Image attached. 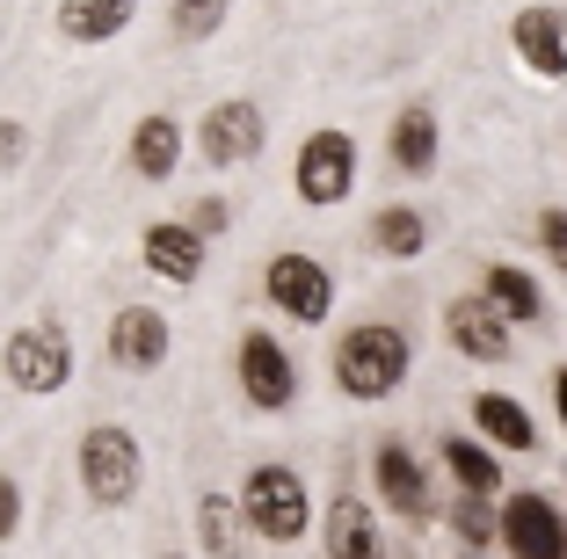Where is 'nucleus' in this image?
Listing matches in <instances>:
<instances>
[{
	"label": "nucleus",
	"instance_id": "nucleus-22",
	"mask_svg": "<svg viewBox=\"0 0 567 559\" xmlns=\"http://www.w3.org/2000/svg\"><path fill=\"white\" fill-rule=\"evenodd\" d=\"M371 240H379V255H393V262H415L422 247H430V226H422V211H408V204H385V211L371 218Z\"/></svg>",
	"mask_w": 567,
	"mask_h": 559
},
{
	"label": "nucleus",
	"instance_id": "nucleus-20",
	"mask_svg": "<svg viewBox=\"0 0 567 559\" xmlns=\"http://www.w3.org/2000/svg\"><path fill=\"white\" fill-rule=\"evenodd\" d=\"M481 298L495 306L502 320H538V313H546V298H538V283L524 277V269H509V262H495V269L481 277Z\"/></svg>",
	"mask_w": 567,
	"mask_h": 559
},
{
	"label": "nucleus",
	"instance_id": "nucleus-21",
	"mask_svg": "<svg viewBox=\"0 0 567 559\" xmlns=\"http://www.w3.org/2000/svg\"><path fill=\"white\" fill-rule=\"evenodd\" d=\"M444 465H451V479H458V494H495L502 487V465H495V451L487 444H473V436H451L444 444Z\"/></svg>",
	"mask_w": 567,
	"mask_h": 559
},
{
	"label": "nucleus",
	"instance_id": "nucleus-15",
	"mask_svg": "<svg viewBox=\"0 0 567 559\" xmlns=\"http://www.w3.org/2000/svg\"><path fill=\"white\" fill-rule=\"evenodd\" d=\"M328 559H385V538H379V524H371V509L357 494H342L328 509Z\"/></svg>",
	"mask_w": 567,
	"mask_h": 559
},
{
	"label": "nucleus",
	"instance_id": "nucleus-5",
	"mask_svg": "<svg viewBox=\"0 0 567 559\" xmlns=\"http://www.w3.org/2000/svg\"><path fill=\"white\" fill-rule=\"evenodd\" d=\"M262 291L277 298L299 328H320V320L334 313V277H328V262H313V255H277L269 277H262Z\"/></svg>",
	"mask_w": 567,
	"mask_h": 559
},
{
	"label": "nucleus",
	"instance_id": "nucleus-28",
	"mask_svg": "<svg viewBox=\"0 0 567 559\" xmlns=\"http://www.w3.org/2000/svg\"><path fill=\"white\" fill-rule=\"evenodd\" d=\"M22 530V494H16V479L0 473V538H16Z\"/></svg>",
	"mask_w": 567,
	"mask_h": 559
},
{
	"label": "nucleus",
	"instance_id": "nucleus-16",
	"mask_svg": "<svg viewBox=\"0 0 567 559\" xmlns=\"http://www.w3.org/2000/svg\"><path fill=\"white\" fill-rule=\"evenodd\" d=\"M138 0H66L59 8V37H73V44H110L117 30H132Z\"/></svg>",
	"mask_w": 567,
	"mask_h": 559
},
{
	"label": "nucleus",
	"instance_id": "nucleus-18",
	"mask_svg": "<svg viewBox=\"0 0 567 559\" xmlns=\"http://www.w3.org/2000/svg\"><path fill=\"white\" fill-rule=\"evenodd\" d=\"M473 422H481V436H487V444H502V451H532L538 444L532 414H524L509 393H473Z\"/></svg>",
	"mask_w": 567,
	"mask_h": 559
},
{
	"label": "nucleus",
	"instance_id": "nucleus-10",
	"mask_svg": "<svg viewBox=\"0 0 567 559\" xmlns=\"http://www.w3.org/2000/svg\"><path fill=\"white\" fill-rule=\"evenodd\" d=\"M371 473H379V494H385V509H393V516L422 524V516L436 509V494H430V465H422L408 444H379Z\"/></svg>",
	"mask_w": 567,
	"mask_h": 559
},
{
	"label": "nucleus",
	"instance_id": "nucleus-9",
	"mask_svg": "<svg viewBox=\"0 0 567 559\" xmlns=\"http://www.w3.org/2000/svg\"><path fill=\"white\" fill-rule=\"evenodd\" d=\"M73 371V349L59 328H22L8 334V379L22 385V393H59Z\"/></svg>",
	"mask_w": 567,
	"mask_h": 559
},
{
	"label": "nucleus",
	"instance_id": "nucleus-27",
	"mask_svg": "<svg viewBox=\"0 0 567 559\" xmlns=\"http://www.w3.org/2000/svg\"><path fill=\"white\" fill-rule=\"evenodd\" d=\"M538 247L553 255V269H567V211H538Z\"/></svg>",
	"mask_w": 567,
	"mask_h": 559
},
{
	"label": "nucleus",
	"instance_id": "nucleus-12",
	"mask_svg": "<svg viewBox=\"0 0 567 559\" xmlns=\"http://www.w3.org/2000/svg\"><path fill=\"white\" fill-rule=\"evenodd\" d=\"M509 44H517V59L538 81H567V15L560 8H524L509 22Z\"/></svg>",
	"mask_w": 567,
	"mask_h": 559
},
{
	"label": "nucleus",
	"instance_id": "nucleus-25",
	"mask_svg": "<svg viewBox=\"0 0 567 559\" xmlns=\"http://www.w3.org/2000/svg\"><path fill=\"white\" fill-rule=\"evenodd\" d=\"M175 37H189V44H197V37H212L218 22H226V0H175Z\"/></svg>",
	"mask_w": 567,
	"mask_h": 559
},
{
	"label": "nucleus",
	"instance_id": "nucleus-7",
	"mask_svg": "<svg viewBox=\"0 0 567 559\" xmlns=\"http://www.w3.org/2000/svg\"><path fill=\"white\" fill-rule=\"evenodd\" d=\"M240 393H248V407H262V414L291 407L299 371H291V356H284L277 334H240Z\"/></svg>",
	"mask_w": 567,
	"mask_h": 559
},
{
	"label": "nucleus",
	"instance_id": "nucleus-11",
	"mask_svg": "<svg viewBox=\"0 0 567 559\" xmlns=\"http://www.w3.org/2000/svg\"><path fill=\"white\" fill-rule=\"evenodd\" d=\"M444 334H451V349L473 356V363H509L517 356V349H509V320H502L487 298H458L444 313Z\"/></svg>",
	"mask_w": 567,
	"mask_h": 559
},
{
	"label": "nucleus",
	"instance_id": "nucleus-13",
	"mask_svg": "<svg viewBox=\"0 0 567 559\" xmlns=\"http://www.w3.org/2000/svg\"><path fill=\"white\" fill-rule=\"evenodd\" d=\"M146 269L167 283H197L204 277V232H189L183 218H161L146 226Z\"/></svg>",
	"mask_w": 567,
	"mask_h": 559
},
{
	"label": "nucleus",
	"instance_id": "nucleus-2",
	"mask_svg": "<svg viewBox=\"0 0 567 559\" xmlns=\"http://www.w3.org/2000/svg\"><path fill=\"white\" fill-rule=\"evenodd\" d=\"M240 516H248V524L262 530L269 545L306 538V524H313L306 479L291 473V465H255V473H248V487H240Z\"/></svg>",
	"mask_w": 567,
	"mask_h": 559
},
{
	"label": "nucleus",
	"instance_id": "nucleus-29",
	"mask_svg": "<svg viewBox=\"0 0 567 559\" xmlns=\"http://www.w3.org/2000/svg\"><path fill=\"white\" fill-rule=\"evenodd\" d=\"M189 232H204V240H212V232H226V204H218V197H204L197 211H189Z\"/></svg>",
	"mask_w": 567,
	"mask_h": 559
},
{
	"label": "nucleus",
	"instance_id": "nucleus-3",
	"mask_svg": "<svg viewBox=\"0 0 567 559\" xmlns=\"http://www.w3.org/2000/svg\"><path fill=\"white\" fill-rule=\"evenodd\" d=\"M81 479H87V501H102V509H124L138 494V444L132 428H87L81 444Z\"/></svg>",
	"mask_w": 567,
	"mask_h": 559
},
{
	"label": "nucleus",
	"instance_id": "nucleus-31",
	"mask_svg": "<svg viewBox=\"0 0 567 559\" xmlns=\"http://www.w3.org/2000/svg\"><path fill=\"white\" fill-rule=\"evenodd\" d=\"M167 559H183V552H167Z\"/></svg>",
	"mask_w": 567,
	"mask_h": 559
},
{
	"label": "nucleus",
	"instance_id": "nucleus-6",
	"mask_svg": "<svg viewBox=\"0 0 567 559\" xmlns=\"http://www.w3.org/2000/svg\"><path fill=\"white\" fill-rule=\"evenodd\" d=\"M502 545H509V559H567V516L553 509L546 494H509Z\"/></svg>",
	"mask_w": 567,
	"mask_h": 559
},
{
	"label": "nucleus",
	"instance_id": "nucleus-26",
	"mask_svg": "<svg viewBox=\"0 0 567 559\" xmlns=\"http://www.w3.org/2000/svg\"><path fill=\"white\" fill-rule=\"evenodd\" d=\"M22 161H30V132H22L16 116H0V175H16Z\"/></svg>",
	"mask_w": 567,
	"mask_h": 559
},
{
	"label": "nucleus",
	"instance_id": "nucleus-19",
	"mask_svg": "<svg viewBox=\"0 0 567 559\" xmlns=\"http://www.w3.org/2000/svg\"><path fill=\"white\" fill-rule=\"evenodd\" d=\"M393 167H401V175H430L436 167V116L430 110H401L393 116Z\"/></svg>",
	"mask_w": 567,
	"mask_h": 559
},
{
	"label": "nucleus",
	"instance_id": "nucleus-4",
	"mask_svg": "<svg viewBox=\"0 0 567 559\" xmlns=\"http://www.w3.org/2000/svg\"><path fill=\"white\" fill-rule=\"evenodd\" d=\"M299 197L306 204H320V211H328V204H342L357 189V138L350 132H313L299 146Z\"/></svg>",
	"mask_w": 567,
	"mask_h": 559
},
{
	"label": "nucleus",
	"instance_id": "nucleus-8",
	"mask_svg": "<svg viewBox=\"0 0 567 559\" xmlns=\"http://www.w3.org/2000/svg\"><path fill=\"white\" fill-rule=\"evenodd\" d=\"M262 138H269V124H262L255 102H218V110L197 124V146H204L212 167H248L255 153H262Z\"/></svg>",
	"mask_w": 567,
	"mask_h": 559
},
{
	"label": "nucleus",
	"instance_id": "nucleus-24",
	"mask_svg": "<svg viewBox=\"0 0 567 559\" xmlns=\"http://www.w3.org/2000/svg\"><path fill=\"white\" fill-rule=\"evenodd\" d=\"M451 524H458V538H466V545H487V538H502V516L487 509L481 494H458V509H451Z\"/></svg>",
	"mask_w": 567,
	"mask_h": 559
},
{
	"label": "nucleus",
	"instance_id": "nucleus-30",
	"mask_svg": "<svg viewBox=\"0 0 567 559\" xmlns=\"http://www.w3.org/2000/svg\"><path fill=\"white\" fill-rule=\"evenodd\" d=\"M553 407H560V428H567V363L553 371Z\"/></svg>",
	"mask_w": 567,
	"mask_h": 559
},
{
	"label": "nucleus",
	"instance_id": "nucleus-17",
	"mask_svg": "<svg viewBox=\"0 0 567 559\" xmlns=\"http://www.w3.org/2000/svg\"><path fill=\"white\" fill-rule=\"evenodd\" d=\"M175 161H183V124H175V116H146V124L132 132V175L138 182H167Z\"/></svg>",
	"mask_w": 567,
	"mask_h": 559
},
{
	"label": "nucleus",
	"instance_id": "nucleus-23",
	"mask_svg": "<svg viewBox=\"0 0 567 559\" xmlns=\"http://www.w3.org/2000/svg\"><path fill=\"white\" fill-rule=\"evenodd\" d=\"M197 516H204V545H212L218 559H248V552H240V509L226 501V494H204Z\"/></svg>",
	"mask_w": 567,
	"mask_h": 559
},
{
	"label": "nucleus",
	"instance_id": "nucleus-1",
	"mask_svg": "<svg viewBox=\"0 0 567 559\" xmlns=\"http://www.w3.org/2000/svg\"><path fill=\"white\" fill-rule=\"evenodd\" d=\"M408 379V334L371 320V328H350L334 342V385L350 400H385L393 385Z\"/></svg>",
	"mask_w": 567,
	"mask_h": 559
},
{
	"label": "nucleus",
	"instance_id": "nucleus-14",
	"mask_svg": "<svg viewBox=\"0 0 567 559\" xmlns=\"http://www.w3.org/2000/svg\"><path fill=\"white\" fill-rule=\"evenodd\" d=\"M110 356H117L124 371H153V363L167 356V320L153 313V306H124V313L110 320Z\"/></svg>",
	"mask_w": 567,
	"mask_h": 559
}]
</instances>
